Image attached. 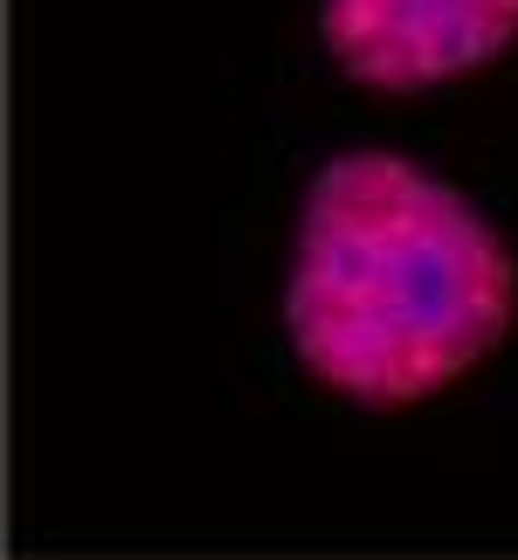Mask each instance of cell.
Segmentation results:
<instances>
[{"instance_id":"obj_1","label":"cell","mask_w":518,"mask_h":560,"mask_svg":"<svg viewBox=\"0 0 518 560\" xmlns=\"http://www.w3.org/2000/svg\"><path fill=\"white\" fill-rule=\"evenodd\" d=\"M511 326V256L463 194L408 160H332L291 277L297 353L345 395L408 401L463 374Z\"/></svg>"},{"instance_id":"obj_2","label":"cell","mask_w":518,"mask_h":560,"mask_svg":"<svg viewBox=\"0 0 518 560\" xmlns=\"http://www.w3.org/2000/svg\"><path fill=\"white\" fill-rule=\"evenodd\" d=\"M518 35V0H326V42L366 83L415 91L498 56Z\"/></svg>"}]
</instances>
